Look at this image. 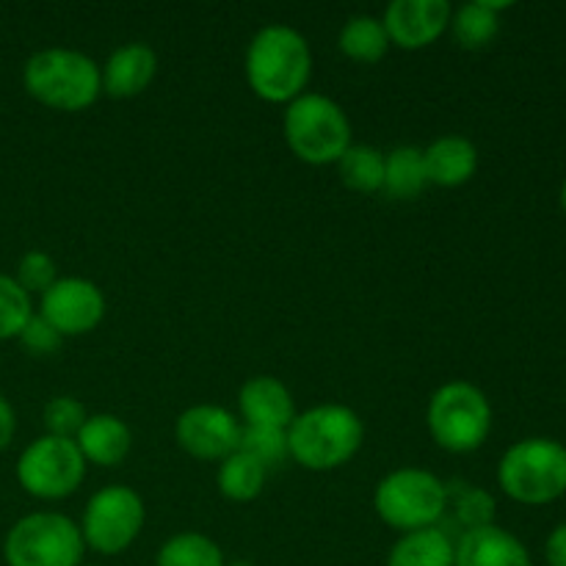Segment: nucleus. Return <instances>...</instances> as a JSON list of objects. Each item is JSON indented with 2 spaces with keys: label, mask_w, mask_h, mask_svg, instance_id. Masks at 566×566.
Returning a JSON list of instances; mask_svg holds the SVG:
<instances>
[{
  "label": "nucleus",
  "mask_w": 566,
  "mask_h": 566,
  "mask_svg": "<svg viewBox=\"0 0 566 566\" xmlns=\"http://www.w3.org/2000/svg\"><path fill=\"white\" fill-rule=\"evenodd\" d=\"M14 280H17V285H20L22 291L28 293V296H33V293L44 296V293H48L50 287L59 282L55 260L50 258L48 252H39V249H33V252H25L20 258V263H17Z\"/></svg>",
  "instance_id": "29"
},
{
  "label": "nucleus",
  "mask_w": 566,
  "mask_h": 566,
  "mask_svg": "<svg viewBox=\"0 0 566 566\" xmlns=\"http://www.w3.org/2000/svg\"><path fill=\"white\" fill-rule=\"evenodd\" d=\"M238 451L252 457L260 468L269 473L271 468H280L285 459H291L287 451V429H269V426H247L241 429V442Z\"/></svg>",
  "instance_id": "27"
},
{
  "label": "nucleus",
  "mask_w": 566,
  "mask_h": 566,
  "mask_svg": "<svg viewBox=\"0 0 566 566\" xmlns=\"http://www.w3.org/2000/svg\"><path fill=\"white\" fill-rule=\"evenodd\" d=\"M429 434L442 451L473 453L492 431V407L484 390L470 381H448L431 396L426 409Z\"/></svg>",
  "instance_id": "6"
},
{
  "label": "nucleus",
  "mask_w": 566,
  "mask_h": 566,
  "mask_svg": "<svg viewBox=\"0 0 566 566\" xmlns=\"http://www.w3.org/2000/svg\"><path fill=\"white\" fill-rule=\"evenodd\" d=\"M562 208H564V213H566V180H564V186H562Z\"/></svg>",
  "instance_id": "34"
},
{
  "label": "nucleus",
  "mask_w": 566,
  "mask_h": 566,
  "mask_svg": "<svg viewBox=\"0 0 566 566\" xmlns=\"http://www.w3.org/2000/svg\"><path fill=\"white\" fill-rule=\"evenodd\" d=\"M75 446L86 462L97 468H116L130 453L133 434L116 415H88L75 434Z\"/></svg>",
  "instance_id": "18"
},
{
  "label": "nucleus",
  "mask_w": 566,
  "mask_h": 566,
  "mask_svg": "<svg viewBox=\"0 0 566 566\" xmlns=\"http://www.w3.org/2000/svg\"><path fill=\"white\" fill-rule=\"evenodd\" d=\"M426 186H429V177H426L423 149L396 147L385 155V186H381V191L387 197L409 202V199L420 197Z\"/></svg>",
  "instance_id": "22"
},
{
  "label": "nucleus",
  "mask_w": 566,
  "mask_h": 566,
  "mask_svg": "<svg viewBox=\"0 0 566 566\" xmlns=\"http://www.w3.org/2000/svg\"><path fill=\"white\" fill-rule=\"evenodd\" d=\"M86 479V459L75 440L36 437L17 459V481L36 501H64Z\"/></svg>",
  "instance_id": "9"
},
{
  "label": "nucleus",
  "mask_w": 566,
  "mask_h": 566,
  "mask_svg": "<svg viewBox=\"0 0 566 566\" xmlns=\"http://www.w3.org/2000/svg\"><path fill=\"white\" fill-rule=\"evenodd\" d=\"M224 566H254V564H249V562H235V564H224Z\"/></svg>",
  "instance_id": "35"
},
{
  "label": "nucleus",
  "mask_w": 566,
  "mask_h": 566,
  "mask_svg": "<svg viewBox=\"0 0 566 566\" xmlns=\"http://www.w3.org/2000/svg\"><path fill=\"white\" fill-rule=\"evenodd\" d=\"M374 506L381 523L403 534L434 528L446 512V484L429 470H392L376 486Z\"/></svg>",
  "instance_id": "7"
},
{
  "label": "nucleus",
  "mask_w": 566,
  "mask_h": 566,
  "mask_svg": "<svg viewBox=\"0 0 566 566\" xmlns=\"http://www.w3.org/2000/svg\"><path fill=\"white\" fill-rule=\"evenodd\" d=\"M453 566H534L531 553L501 525L470 531L457 539Z\"/></svg>",
  "instance_id": "14"
},
{
  "label": "nucleus",
  "mask_w": 566,
  "mask_h": 566,
  "mask_svg": "<svg viewBox=\"0 0 566 566\" xmlns=\"http://www.w3.org/2000/svg\"><path fill=\"white\" fill-rule=\"evenodd\" d=\"M99 72H103V92L108 97H136L153 83L155 72H158V55L149 44H122L119 50L111 53V59L105 61Z\"/></svg>",
  "instance_id": "15"
},
{
  "label": "nucleus",
  "mask_w": 566,
  "mask_h": 566,
  "mask_svg": "<svg viewBox=\"0 0 566 566\" xmlns=\"http://www.w3.org/2000/svg\"><path fill=\"white\" fill-rule=\"evenodd\" d=\"M426 177L442 188H459L479 171V149L464 136H442L423 149Z\"/></svg>",
  "instance_id": "17"
},
{
  "label": "nucleus",
  "mask_w": 566,
  "mask_h": 566,
  "mask_svg": "<svg viewBox=\"0 0 566 566\" xmlns=\"http://www.w3.org/2000/svg\"><path fill=\"white\" fill-rule=\"evenodd\" d=\"M365 426L354 409L343 403H321L296 415L287 426V451L302 468L326 473L352 462L363 448Z\"/></svg>",
  "instance_id": "2"
},
{
  "label": "nucleus",
  "mask_w": 566,
  "mask_h": 566,
  "mask_svg": "<svg viewBox=\"0 0 566 566\" xmlns=\"http://www.w3.org/2000/svg\"><path fill=\"white\" fill-rule=\"evenodd\" d=\"M285 142L310 166L337 164L352 147V122L335 99L304 92L285 111Z\"/></svg>",
  "instance_id": "5"
},
{
  "label": "nucleus",
  "mask_w": 566,
  "mask_h": 566,
  "mask_svg": "<svg viewBox=\"0 0 566 566\" xmlns=\"http://www.w3.org/2000/svg\"><path fill=\"white\" fill-rule=\"evenodd\" d=\"M175 437L182 451L202 462H224L238 451L241 426L235 415L216 403H197L177 418Z\"/></svg>",
  "instance_id": "12"
},
{
  "label": "nucleus",
  "mask_w": 566,
  "mask_h": 566,
  "mask_svg": "<svg viewBox=\"0 0 566 566\" xmlns=\"http://www.w3.org/2000/svg\"><path fill=\"white\" fill-rule=\"evenodd\" d=\"M147 520L142 495L130 486H105L86 503L81 523L83 545L99 556H119L138 539Z\"/></svg>",
  "instance_id": "10"
},
{
  "label": "nucleus",
  "mask_w": 566,
  "mask_h": 566,
  "mask_svg": "<svg viewBox=\"0 0 566 566\" xmlns=\"http://www.w3.org/2000/svg\"><path fill=\"white\" fill-rule=\"evenodd\" d=\"M313 75V53L296 28L265 25L247 50L249 88L265 103H293Z\"/></svg>",
  "instance_id": "1"
},
{
  "label": "nucleus",
  "mask_w": 566,
  "mask_h": 566,
  "mask_svg": "<svg viewBox=\"0 0 566 566\" xmlns=\"http://www.w3.org/2000/svg\"><path fill=\"white\" fill-rule=\"evenodd\" d=\"M86 418L88 415L83 409V403L72 396H59L53 401H48V407H44V429H48L50 437L75 440V434L86 423Z\"/></svg>",
  "instance_id": "30"
},
{
  "label": "nucleus",
  "mask_w": 566,
  "mask_h": 566,
  "mask_svg": "<svg viewBox=\"0 0 566 566\" xmlns=\"http://www.w3.org/2000/svg\"><path fill=\"white\" fill-rule=\"evenodd\" d=\"M247 426H269V429H287L296 418L293 396L274 376H254L241 387L238 396Z\"/></svg>",
  "instance_id": "16"
},
{
  "label": "nucleus",
  "mask_w": 566,
  "mask_h": 566,
  "mask_svg": "<svg viewBox=\"0 0 566 566\" xmlns=\"http://www.w3.org/2000/svg\"><path fill=\"white\" fill-rule=\"evenodd\" d=\"M14 431H17L14 407H11V403L0 396V453L11 446V440H14Z\"/></svg>",
  "instance_id": "33"
},
{
  "label": "nucleus",
  "mask_w": 566,
  "mask_h": 566,
  "mask_svg": "<svg viewBox=\"0 0 566 566\" xmlns=\"http://www.w3.org/2000/svg\"><path fill=\"white\" fill-rule=\"evenodd\" d=\"M457 542L442 525L403 534L392 545L387 566H453Z\"/></svg>",
  "instance_id": "20"
},
{
  "label": "nucleus",
  "mask_w": 566,
  "mask_h": 566,
  "mask_svg": "<svg viewBox=\"0 0 566 566\" xmlns=\"http://www.w3.org/2000/svg\"><path fill=\"white\" fill-rule=\"evenodd\" d=\"M33 315L31 296L17 285L14 276L0 274V343L17 340Z\"/></svg>",
  "instance_id": "28"
},
{
  "label": "nucleus",
  "mask_w": 566,
  "mask_h": 566,
  "mask_svg": "<svg viewBox=\"0 0 566 566\" xmlns=\"http://www.w3.org/2000/svg\"><path fill=\"white\" fill-rule=\"evenodd\" d=\"M155 566H224V553L210 536L186 531L164 542Z\"/></svg>",
  "instance_id": "26"
},
{
  "label": "nucleus",
  "mask_w": 566,
  "mask_h": 566,
  "mask_svg": "<svg viewBox=\"0 0 566 566\" xmlns=\"http://www.w3.org/2000/svg\"><path fill=\"white\" fill-rule=\"evenodd\" d=\"M343 186L359 193H376L385 186V153L368 144H352L337 160Z\"/></svg>",
  "instance_id": "24"
},
{
  "label": "nucleus",
  "mask_w": 566,
  "mask_h": 566,
  "mask_svg": "<svg viewBox=\"0 0 566 566\" xmlns=\"http://www.w3.org/2000/svg\"><path fill=\"white\" fill-rule=\"evenodd\" d=\"M512 9V3H492V0H473L451 14V33L464 50H481L501 31V11Z\"/></svg>",
  "instance_id": "21"
},
{
  "label": "nucleus",
  "mask_w": 566,
  "mask_h": 566,
  "mask_svg": "<svg viewBox=\"0 0 566 566\" xmlns=\"http://www.w3.org/2000/svg\"><path fill=\"white\" fill-rule=\"evenodd\" d=\"M39 315L53 324L61 337L86 335L105 318V296L92 280L59 276V282L39 302Z\"/></svg>",
  "instance_id": "11"
},
{
  "label": "nucleus",
  "mask_w": 566,
  "mask_h": 566,
  "mask_svg": "<svg viewBox=\"0 0 566 566\" xmlns=\"http://www.w3.org/2000/svg\"><path fill=\"white\" fill-rule=\"evenodd\" d=\"M81 525L59 512H33L17 520L3 539L9 566H81Z\"/></svg>",
  "instance_id": "8"
},
{
  "label": "nucleus",
  "mask_w": 566,
  "mask_h": 566,
  "mask_svg": "<svg viewBox=\"0 0 566 566\" xmlns=\"http://www.w3.org/2000/svg\"><path fill=\"white\" fill-rule=\"evenodd\" d=\"M219 492L232 503H249L260 497L265 486V470L247 453L235 451L219 464Z\"/></svg>",
  "instance_id": "25"
},
{
  "label": "nucleus",
  "mask_w": 566,
  "mask_h": 566,
  "mask_svg": "<svg viewBox=\"0 0 566 566\" xmlns=\"http://www.w3.org/2000/svg\"><path fill=\"white\" fill-rule=\"evenodd\" d=\"M451 14L453 6L448 0H392L381 25L396 48L423 50L448 31Z\"/></svg>",
  "instance_id": "13"
},
{
  "label": "nucleus",
  "mask_w": 566,
  "mask_h": 566,
  "mask_svg": "<svg viewBox=\"0 0 566 566\" xmlns=\"http://www.w3.org/2000/svg\"><path fill=\"white\" fill-rule=\"evenodd\" d=\"M497 484L523 506H547L566 492V448L547 437L520 440L497 464Z\"/></svg>",
  "instance_id": "4"
},
{
  "label": "nucleus",
  "mask_w": 566,
  "mask_h": 566,
  "mask_svg": "<svg viewBox=\"0 0 566 566\" xmlns=\"http://www.w3.org/2000/svg\"><path fill=\"white\" fill-rule=\"evenodd\" d=\"M81 566H86V564H81Z\"/></svg>",
  "instance_id": "36"
},
{
  "label": "nucleus",
  "mask_w": 566,
  "mask_h": 566,
  "mask_svg": "<svg viewBox=\"0 0 566 566\" xmlns=\"http://www.w3.org/2000/svg\"><path fill=\"white\" fill-rule=\"evenodd\" d=\"M25 92L53 111H83L103 94V72L97 61L77 50L44 48L25 61Z\"/></svg>",
  "instance_id": "3"
},
{
  "label": "nucleus",
  "mask_w": 566,
  "mask_h": 566,
  "mask_svg": "<svg viewBox=\"0 0 566 566\" xmlns=\"http://www.w3.org/2000/svg\"><path fill=\"white\" fill-rule=\"evenodd\" d=\"M17 340H20L22 348H25L28 354H33V357H48V354L59 352V346L64 337H61L59 329H55L53 324H48L42 315L33 313L31 321H28L25 329L20 332V337H17Z\"/></svg>",
  "instance_id": "31"
},
{
  "label": "nucleus",
  "mask_w": 566,
  "mask_h": 566,
  "mask_svg": "<svg viewBox=\"0 0 566 566\" xmlns=\"http://www.w3.org/2000/svg\"><path fill=\"white\" fill-rule=\"evenodd\" d=\"M442 520H448V528H459V536L495 525V497L468 481H453V484H446Z\"/></svg>",
  "instance_id": "19"
},
{
  "label": "nucleus",
  "mask_w": 566,
  "mask_h": 566,
  "mask_svg": "<svg viewBox=\"0 0 566 566\" xmlns=\"http://www.w3.org/2000/svg\"><path fill=\"white\" fill-rule=\"evenodd\" d=\"M547 566H566V523L556 525L545 545Z\"/></svg>",
  "instance_id": "32"
},
{
  "label": "nucleus",
  "mask_w": 566,
  "mask_h": 566,
  "mask_svg": "<svg viewBox=\"0 0 566 566\" xmlns=\"http://www.w3.org/2000/svg\"><path fill=\"white\" fill-rule=\"evenodd\" d=\"M337 44H340V53L348 55L352 61L376 64V61L385 59L387 50H390V36H387L379 17L359 14L343 25Z\"/></svg>",
  "instance_id": "23"
}]
</instances>
